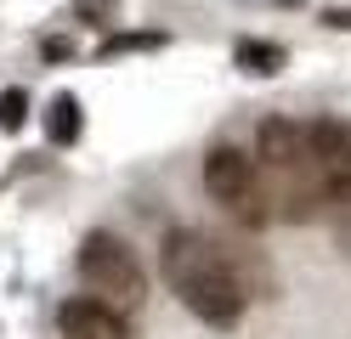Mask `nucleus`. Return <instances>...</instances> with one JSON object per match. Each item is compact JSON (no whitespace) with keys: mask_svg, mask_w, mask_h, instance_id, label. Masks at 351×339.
<instances>
[{"mask_svg":"<svg viewBox=\"0 0 351 339\" xmlns=\"http://www.w3.org/2000/svg\"><path fill=\"white\" fill-rule=\"evenodd\" d=\"M165 283L176 288V300L210 328H238L244 300H250V294L238 288V277H232L221 243L204 238V232H187V226L165 238Z\"/></svg>","mask_w":351,"mask_h":339,"instance_id":"1","label":"nucleus"},{"mask_svg":"<svg viewBox=\"0 0 351 339\" xmlns=\"http://www.w3.org/2000/svg\"><path fill=\"white\" fill-rule=\"evenodd\" d=\"M255 175L267 192V210L283 221H312L323 210V192L312 181V158H306V125L272 113L255 136Z\"/></svg>","mask_w":351,"mask_h":339,"instance_id":"2","label":"nucleus"},{"mask_svg":"<svg viewBox=\"0 0 351 339\" xmlns=\"http://www.w3.org/2000/svg\"><path fill=\"white\" fill-rule=\"evenodd\" d=\"M80 277H85V294H91V300H102L119 316L142 311V300H147V271H142L136 249L119 232H91L80 243Z\"/></svg>","mask_w":351,"mask_h":339,"instance_id":"3","label":"nucleus"},{"mask_svg":"<svg viewBox=\"0 0 351 339\" xmlns=\"http://www.w3.org/2000/svg\"><path fill=\"white\" fill-rule=\"evenodd\" d=\"M204 192L221 203L238 226H267L272 221L267 192H261V175H255V158L238 153V147H210V158H204Z\"/></svg>","mask_w":351,"mask_h":339,"instance_id":"4","label":"nucleus"},{"mask_svg":"<svg viewBox=\"0 0 351 339\" xmlns=\"http://www.w3.org/2000/svg\"><path fill=\"white\" fill-rule=\"evenodd\" d=\"M306 158H312V181L323 192V210L351 192V125L312 119L306 125Z\"/></svg>","mask_w":351,"mask_h":339,"instance_id":"5","label":"nucleus"},{"mask_svg":"<svg viewBox=\"0 0 351 339\" xmlns=\"http://www.w3.org/2000/svg\"><path fill=\"white\" fill-rule=\"evenodd\" d=\"M57 323H62V339H130V323L119 311H108L102 300H91V294L62 300Z\"/></svg>","mask_w":351,"mask_h":339,"instance_id":"6","label":"nucleus"},{"mask_svg":"<svg viewBox=\"0 0 351 339\" xmlns=\"http://www.w3.org/2000/svg\"><path fill=\"white\" fill-rule=\"evenodd\" d=\"M46 136H51L57 147L80 142V102H74V97H57V102L46 108Z\"/></svg>","mask_w":351,"mask_h":339,"instance_id":"7","label":"nucleus"},{"mask_svg":"<svg viewBox=\"0 0 351 339\" xmlns=\"http://www.w3.org/2000/svg\"><path fill=\"white\" fill-rule=\"evenodd\" d=\"M238 62L250 74H278L283 68V45H267V40H238Z\"/></svg>","mask_w":351,"mask_h":339,"instance_id":"8","label":"nucleus"},{"mask_svg":"<svg viewBox=\"0 0 351 339\" xmlns=\"http://www.w3.org/2000/svg\"><path fill=\"white\" fill-rule=\"evenodd\" d=\"M147 45H165V40H159V34H114L102 51H108V57H119V51H147Z\"/></svg>","mask_w":351,"mask_h":339,"instance_id":"9","label":"nucleus"},{"mask_svg":"<svg viewBox=\"0 0 351 339\" xmlns=\"http://www.w3.org/2000/svg\"><path fill=\"white\" fill-rule=\"evenodd\" d=\"M23 90H6V97H0V125H6V130H17V125H23Z\"/></svg>","mask_w":351,"mask_h":339,"instance_id":"10","label":"nucleus"},{"mask_svg":"<svg viewBox=\"0 0 351 339\" xmlns=\"http://www.w3.org/2000/svg\"><path fill=\"white\" fill-rule=\"evenodd\" d=\"M323 23H335V29H351V12H323Z\"/></svg>","mask_w":351,"mask_h":339,"instance_id":"11","label":"nucleus"}]
</instances>
